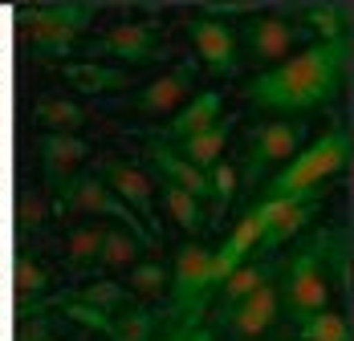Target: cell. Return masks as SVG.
Masks as SVG:
<instances>
[{"label": "cell", "instance_id": "cell-31", "mask_svg": "<svg viewBox=\"0 0 354 341\" xmlns=\"http://www.w3.org/2000/svg\"><path fill=\"white\" fill-rule=\"evenodd\" d=\"M208 179H212V195L220 199V207L232 204V191H236V170L228 167V163H216Z\"/></svg>", "mask_w": 354, "mask_h": 341}, {"label": "cell", "instance_id": "cell-16", "mask_svg": "<svg viewBox=\"0 0 354 341\" xmlns=\"http://www.w3.org/2000/svg\"><path fill=\"white\" fill-rule=\"evenodd\" d=\"M110 57L118 61H131V66H142V61H155L159 57V45H155V29L142 25V21H127V25H114L102 41Z\"/></svg>", "mask_w": 354, "mask_h": 341}, {"label": "cell", "instance_id": "cell-11", "mask_svg": "<svg viewBox=\"0 0 354 341\" xmlns=\"http://www.w3.org/2000/svg\"><path fill=\"white\" fill-rule=\"evenodd\" d=\"M261 207H265L269 224H265V232L257 240V248L273 252V248H281L285 240L297 236L318 215V195H310V199H261Z\"/></svg>", "mask_w": 354, "mask_h": 341}, {"label": "cell", "instance_id": "cell-12", "mask_svg": "<svg viewBox=\"0 0 354 341\" xmlns=\"http://www.w3.org/2000/svg\"><path fill=\"white\" fill-rule=\"evenodd\" d=\"M245 45L252 57L261 61H289L293 57V45H297V25L285 21V17H261V21H248L245 25Z\"/></svg>", "mask_w": 354, "mask_h": 341}, {"label": "cell", "instance_id": "cell-28", "mask_svg": "<svg viewBox=\"0 0 354 341\" xmlns=\"http://www.w3.org/2000/svg\"><path fill=\"white\" fill-rule=\"evenodd\" d=\"M167 269L163 264H135V273H131V289H135V297H163L167 293Z\"/></svg>", "mask_w": 354, "mask_h": 341}, {"label": "cell", "instance_id": "cell-34", "mask_svg": "<svg viewBox=\"0 0 354 341\" xmlns=\"http://www.w3.org/2000/svg\"><path fill=\"white\" fill-rule=\"evenodd\" d=\"M208 12H224V17H245V12H261V4H208Z\"/></svg>", "mask_w": 354, "mask_h": 341}, {"label": "cell", "instance_id": "cell-4", "mask_svg": "<svg viewBox=\"0 0 354 341\" xmlns=\"http://www.w3.org/2000/svg\"><path fill=\"white\" fill-rule=\"evenodd\" d=\"M94 4H41L25 17V37L45 57H66L82 29L90 25Z\"/></svg>", "mask_w": 354, "mask_h": 341}, {"label": "cell", "instance_id": "cell-17", "mask_svg": "<svg viewBox=\"0 0 354 341\" xmlns=\"http://www.w3.org/2000/svg\"><path fill=\"white\" fill-rule=\"evenodd\" d=\"M192 81H196V66H176L139 94V110L142 114H176V106L192 94Z\"/></svg>", "mask_w": 354, "mask_h": 341}, {"label": "cell", "instance_id": "cell-6", "mask_svg": "<svg viewBox=\"0 0 354 341\" xmlns=\"http://www.w3.org/2000/svg\"><path fill=\"white\" fill-rule=\"evenodd\" d=\"M208 273H212V248L183 244V248H179V256H176V276H171L176 317H183V321H200L204 305L212 301Z\"/></svg>", "mask_w": 354, "mask_h": 341}, {"label": "cell", "instance_id": "cell-33", "mask_svg": "<svg viewBox=\"0 0 354 341\" xmlns=\"http://www.w3.org/2000/svg\"><path fill=\"white\" fill-rule=\"evenodd\" d=\"M17 341H45V321H37V325H33V317H25V321H21V333H17Z\"/></svg>", "mask_w": 354, "mask_h": 341}, {"label": "cell", "instance_id": "cell-29", "mask_svg": "<svg viewBox=\"0 0 354 341\" xmlns=\"http://www.w3.org/2000/svg\"><path fill=\"white\" fill-rule=\"evenodd\" d=\"M346 8H338V4H314L310 8V21H314V29L322 33V41H342L346 33Z\"/></svg>", "mask_w": 354, "mask_h": 341}, {"label": "cell", "instance_id": "cell-1", "mask_svg": "<svg viewBox=\"0 0 354 341\" xmlns=\"http://www.w3.org/2000/svg\"><path fill=\"white\" fill-rule=\"evenodd\" d=\"M342 61H346V41H318L269 73H261L248 86V98L277 114H310L334 98Z\"/></svg>", "mask_w": 354, "mask_h": 341}, {"label": "cell", "instance_id": "cell-20", "mask_svg": "<svg viewBox=\"0 0 354 341\" xmlns=\"http://www.w3.org/2000/svg\"><path fill=\"white\" fill-rule=\"evenodd\" d=\"M66 81L77 86L82 94H102V90H122L131 86V73L110 66H66Z\"/></svg>", "mask_w": 354, "mask_h": 341}, {"label": "cell", "instance_id": "cell-24", "mask_svg": "<svg viewBox=\"0 0 354 341\" xmlns=\"http://www.w3.org/2000/svg\"><path fill=\"white\" fill-rule=\"evenodd\" d=\"M70 301H82V305H90V309H102V313H118V309H127L131 293H127L118 280H94V284H86L82 293H73Z\"/></svg>", "mask_w": 354, "mask_h": 341}, {"label": "cell", "instance_id": "cell-8", "mask_svg": "<svg viewBox=\"0 0 354 341\" xmlns=\"http://www.w3.org/2000/svg\"><path fill=\"white\" fill-rule=\"evenodd\" d=\"M306 142V122H269V126H257V135L248 142V179H257L265 167H277L289 163Z\"/></svg>", "mask_w": 354, "mask_h": 341}, {"label": "cell", "instance_id": "cell-5", "mask_svg": "<svg viewBox=\"0 0 354 341\" xmlns=\"http://www.w3.org/2000/svg\"><path fill=\"white\" fill-rule=\"evenodd\" d=\"M57 207H77V211H90V215H114L122 228H131V236L139 240L142 248H155L159 244V240L142 228L139 215L122 204L102 179H94V175H73L66 187H57Z\"/></svg>", "mask_w": 354, "mask_h": 341}, {"label": "cell", "instance_id": "cell-15", "mask_svg": "<svg viewBox=\"0 0 354 341\" xmlns=\"http://www.w3.org/2000/svg\"><path fill=\"white\" fill-rule=\"evenodd\" d=\"M147 155H151V163L159 167L163 183H176L179 191L196 195L200 204H204V199L212 195V179H208V175H204L200 167H192L187 159H179V155H176V146H167V142H155V138H151Z\"/></svg>", "mask_w": 354, "mask_h": 341}, {"label": "cell", "instance_id": "cell-22", "mask_svg": "<svg viewBox=\"0 0 354 341\" xmlns=\"http://www.w3.org/2000/svg\"><path fill=\"white\" fill-rule=\"evenodd\" d=\"M37 122L49 130V135H73L82 122H86V110L82 106H73V102H41L37 106Z\"/></svg>", "mask_w": 354, "mask_h": 341}, {"label": "cell", "instance_id": "cell-32", "mask_svg": "<svg viewBox=\"0 0 354 341\" xmlns=\"http://www.w3.org/2000/svg\"><path fill=\"white\" fill-rule=\"evenodd\" d=\"M33 224H41V204H33V195H21V228L29 232Z\"/></svg>", "mask_w": 354, "mask_h": 341}, {"label": "cell", "instance_id": "cell-30", "mask_svg": "<svg viewBox=\"0 0 354 341\" xmlns=\"http://www.w3.org/2000/svg\"><path fill=\"white\" fill-rule=\"evenodd\" d=\"M41 289H45V273L37 269L29 256H21V260H17V293H21V301L33 297V293H41Z\"/></svg>", "mask_w": 354, "mask_h": 341}, {"label": "cell", "instance_id": "cell-2", "mask_svg": "<svg viewBox=\"0 0 354 341\" xmlns=\"http://www.w3.org/2000/svg\"><path fill=\"white\" fill-rule=\"evenodd\" d=\"M346 159H351V135L346 130H330L314 146H301L285 163V170L269 183L265 199H310V195L322 199L326 179H334L338 170L346 167Z\"/></svg>", "mask_w": 354, "mask_h": 341}, {"label": "cell", "instance_id": "cell-3", "mask_svg": "<svg viewBox=\"0 0 354 341\" xmlns=\"http://www.w3.org/2000/svg\"><path fill=\"white\" fill-rule=\"evenodd\" d=\"M330 244V236L322 232L318 240H314V248H306L297 260H293V269H289V280L281 284V297L285 305H289V313H293V321L301 325L306 317H314V313H322L326 309V301H330V289H326V248Z\"/></svg>", "mask_w": 354, "mask_h": 341}, {"label": "cell", "instance_id": "cell-27", "mask_svg": "<svg viewBox=\"0 0 354 341\" xmlns=\"http://www.w3.org/2000/svg\"><path fill=\"white\" fill-rule=\"evenodd\" d=\"M102 240H106V228H77L70 236V264H90V260H98Z\"/></svg>", "mask_w": 354, "mask_h": 341}, {"label": "cell", "instance_id": "cell-10", "mask_svg": "<svg viewBox=\"0 0 354 341\" xmlns=\"http://www.w3.org/2000/svg\"><path fill=\"white\" fill-rule=\"evenodd\" d=\"M187 33H192V45H196L200 61L212 69L216 77H232V73L241 69V57H236V33H232L224 21L200 17V21L187 25Z\"/></svg>", "mask_w": 354, "mask_h": 341}, {"label": "cell", "instance_id": "cell-21", "mask_svg": "<svg viewBox=\"0 0 354 341\" xmlns=\"http://www.w3.org/2000/svg\"><path fill=\"white\" fill-rule=\"evenodd\" d=\"M163 204H167V211L179 220V228H183V232L200 236V228H204V204H200L196 195L179 191L176 183H163Z\"/></svg>", "mask_w": 354, "mask_h": 341}, {"label": "cell", "instance_id": "cell-23", "mask_svg": "<svg viewBox=\"0 0 354 341\" xmlns=\"http://www.w3.org/2000/svg\"><path fill=\"white\" fill-rule=\"evenodd\" d=\"M297 333H301V341H351V325H346L342 313L322 309V313L306 317V321L297 325Z\"/></svg>", "mask_w": 354, "mask_h": 341}, {"label": "cell", "instance_id": "cell-7", "mask_svg": "<svg viewBox=\"0 0 354 341\" xmlns=\"http://www.w3.org/2000/svg\"><path fill=\"white\" fill-rule=\"evenodd\" d=\"M277 309H281V284H277V276H269L261 289L248 293L245 301H236L228 313H220V325L232 338H257L277 321Z\"/></svg>", "mask_w": 354, "mask_h": 341}, {"label": "cell", "instance_id": "cell-35", "mask_svg": "<svg viewBox=\"0 0 354 341\" xmlns=\"http://www.w3.org/2000/svg\"><path fill=\"white\" fill-rule=\"evenodd\" d=\"M183 341H216V338H212V329H204V325H196V329H192V333H187Z\"/></svg>", "mask_w": 354, "mask_h": 341}, {"label": "cell", "instance_id": "cell-25", "mask_svg": "<svg viewBox=\"0 0 354 341\" xmlns=\"http://www.w3.org/2000/svg\"><path fill=\"white\" fill-rule=\"evenodd\" d=\"M139 252H142V244L131 236V232H122V228H106L102 252H98V264H106V269H122V264H135Z\"/></svg>", "mask_w": 354, "mask_h": 341}, {"label": "cell", "instance_id": "cell-19", "mask_svg": "<svg viewBox=\"0 0 354 341\" xmlns=\"http://www.w3.org/2000/svg\"><path fill=\"white\" fill-rule=\"evenodd\" d=\"M228 130H232V118H220L216 126H208L204 135H196V138H183L176 146V155L179 159H187L192 167H200L204 175L220 163V150H224V138H228Z\"/></svg>", "mask_w": 354, "mask_h": 341}, {"label": "cell", "instance_id": "cell-14", "mask_svg": "<svg viewBox=\"0 0 354 341\" xmlns=\"http://www.w3.org/2000/svg\"><path fill=\"white\" fill-rule=\"evenodd\" d=\"M86 159H90V146L77 135H45L41 138V163H45L49 187H66Z\"/></svg>", "mask_w": 354, "mask_h": 341}, {"label": "cell", "instance_id": "cell-9", "mask_svg": "<svg viewBox=\"0 0 354 341\" xmlns=\"http://www.w3.org/2000/svg\"><path fill=\"white\" fill-rule=\"evenodd\" d=\"M102 179H106L110 191L142 220V228L159 240V215H155V204H151V179H147L142 170L118 163V159H106V163H102Z\"/></svg>", "mask_w": 354, "mask_h": 341}, {"label": "cell", "instance_id": "cell-26", "mask_svg": "<svg viewBox=\"0 0 354 341\" xmlns=\"http://www.w3.org/2000/svg\"><path fill=\"white\" fill-rule=\"evenodd\" d=\"M155 333V317L147 309H122L114 317V329H110V341H151Z\"/></svg>", "mask_w": 354, "mask_h": 341}, {"label": "cell", "instance_id": "cell-18", "mask_svg": "<svg viewBox=\"0 0 354 341\" xmlns=\"http://www.w3.org/2000/svg\"><path fill=\"white\" fill-rule=\"evenodd\" d=\"M269 276H277L273 260H245V264H236L232 273L224 276V284H220V313H228L236 301H245L248 293L261 289Z\"/></svg>", "mask_w": 354, "mask_h": 341}, {"label": "cell", "instance_id": "cell-13", "mask_svg": "<svg viewBox=\"0 0 354 341\" xmlns=\"http://www.w3.org/2000/svg\"><path fill=\"white\" fill-rule=\"evenodd\" d=\"M220 106H224L220 90H208V94H200L192 106H183L167 126H155V130H147V135L155 138V142H183V138H196V135H204L208 126H216Z\"/></svg>", "mask_w": 354, "mask_h": 341}]
</instances>
